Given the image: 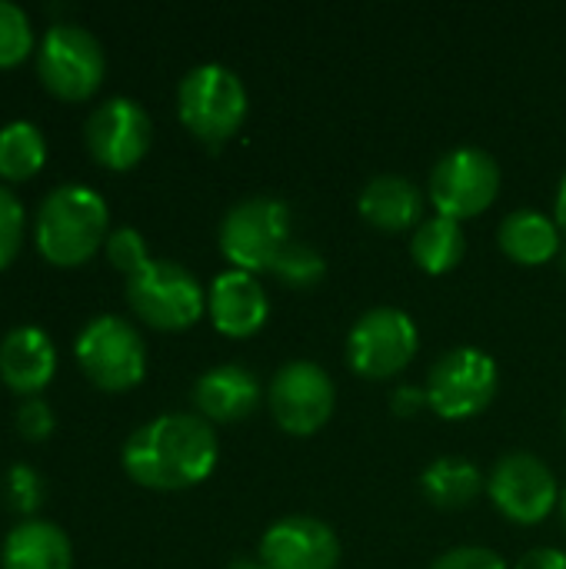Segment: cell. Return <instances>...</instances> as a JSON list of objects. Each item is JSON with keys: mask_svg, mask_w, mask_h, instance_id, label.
<instances>
[{"mask_svg": "<svg viewBox=\"0 0 566 569\" xmlns=\"http://www.w3.org/2000/svg\"><path fill=\"white\" fill-rule=\"evenodd\" d=\"M264 400V387L254 370L240 363H220L197 377L193 383V407L197 417L207 423H237L250 417Z\"/></svg>", "mask_w": 566, "mask_h": 569, "instance_id": "cell-17", "label": "cell"}, {"mask_svg": "<svg viewBox=\"0 0 566 569\" xmlns=\"http://www.w3.org/2000/svg\"><path fill=\"white\" fill-rule=\"evenodd\" d=\"M500 193V163L490 150L464 143L447 150L430 170V203L440 217L470 220Z\"/></svg>", "mask_w": 566, "mask_h": 569, "instance_id": "cell-10", "label": "cell"}, {"mask_svg": "<svg viewBox=\"0 0 566 569\" xmlns=\"http://www.w3.org/2000/svg\"><path fill=\"white\" fill-rule=\"evenodd\" d=\"M47 163V140L33 120H10L0 127V180L27 183Z\"/></svg>", "mask_w": 566, "mask_h": 569, "instance_id": "cell-23", "label": "cell"}, {"mask_svg": "<svg viewBox=\"0 0 566 569\" xmlns=\"http://www.w3.org/2000/svg\"><path fill=\"white\" fill-rule=\"evenodd\" d=\"M247 107L244 80L224 63H200L187 70L177 87V113L183 127L210 147H220L240 130Z\"/></svg>", "mask_w": 566, "mask_h": 569, "instance_id": "cell-3", "label": "cell"}, {"mask_svg": "<svg viewBox=\"0 0 566 569\" xmlns=\"http://www.w3.org/2000/svg\"><path fill=\"white\" fill-rule=\"evenodd\" d=\"M30 53H37V37L27 10L0 0V70L20 67Z\"/></svg>", "mask_w": 566, "mask_h": 569, "instance_id": "cell-24", "label": "cell"}, {"mask_svg": "<svg viewBox=\"0 0 566 569\" xmlns=\"http://www.w3.org/2000/svg\"><path fill=\"white\" fill-rule=\"evenodd\" d=\"M37 77L40 83L67 103L90 100L107 73V57L100 40L80 23H53L37 43Z\"/></svg>", "mask_w": 566, "mask_h": 569, "instance_id": "cell-6", "label": "cell"}, {"mask_svg": "<svg viewBox=\"0 0 566 569\" xmlns=\"http://www.w3.org/2000/svg\"><path fill=\"white\" fill-rule=\"evenodd\" d=\"M560 260H564V270H566V243H564V250H560Z\"/></svg>", "mask_w": 566, "mask_h": 569, "instance_id": "cell-36", "label": "cell"}, {"mask_svg": "<svg viewBox=\"0 0 566 569\" xmlns=\"http://www.w3.org/2000/svg\"><path fill=\"white\" fill-rule=\"evenodd\" d=\"M420 347L414 317L400 307H370L347 333V363L364 380H390L404 373Z\"/></svg>", "mask_w": 566, "mask_h": 569, "instance_id": "cell-8", "label": "cell"}, {"mask_svg": "<svg viewBox=\"0 0 566 569\" xmlns=\"http://www.w3.org/2000/svg\"><path fill=\"white\" fill-rule=\"evenodd\" d=\"M554 220H557V227L566 233V170L564 177H560V183H557V200H554Z\"/></svg>", "mask_w": 566, "mask_h": 569, "instance_id": "cell-33", "label": "cell"}, {"mask_svg": "<svg viewBox=\"0 0 566 569\" xmlns=\"http://www.w3.org/2000/svg\"><path fill=\"white\" fill-rule=\"evenodd\" d=\"M257 557L267 569H337L340 540L330 523L294 513L264 530Z\"/></svg>", "mask_w": 566, "mask_h": 569, "instance_id": "cell-14", "label": "cell"}, {"mask_svg": "<svg viewBox=\"0 0 566 569\" xmlns=\"http://www.w3.org/2000/svg\"><path fill=\"white\" fill-rule=\"evenodd\" d=\"M514 569H566V553L557 547H537L527 550Z\"/></svg>", "mask_w": 566, "mask_h": 569, "instance_id": "cell-32", "label": "cell"}, {"mask_svg": "<svg viewBox=\"0 0 566 569\" xmlns=\"http://www.w3.org/2000/svg\"><path fill=\"white\" fill-rule=\"evenodd\" d=\"M80 373L103 393H127L147 373V347L137 327L117 313H100L83 323L73 343Z\"/></svg>", "mask_w": 566, "mask_h": 569, "instance_id": "cell-5", "label": "cell"}, {"mask_svg": "<svg viewBox=\"0 0 566 569\" xmlns=\"http://www.w3.org/2000/svg\"><path fill=\"white\" fill-rule=\"evenodd\" d=\"M564 433H566V413H564Z\"/></svg>", "mask_w": 566, "mask_h": 569, "instance_id": "cell-37", "label": "cell"}, {"mask_svg": "<svg viewBox=\"0 0 566 569\" xmlns=\"http://www.w3.org/2000/svg\"><path fill=\"white\" fill-rule=\"evenodd\" d=\"M3 503H7V510L33 520V513L43 503V480L30 463H13L3 473Z\"/></svg>", "mask_w": 566, "mask_h": 569, "instance_id": "cell-26", "label": "cell"}, {"mask_svg": "<svg viewBox=\"0 0 566 569\" xmlns=\"http://www.w3.org/2000/svg\"><path fill=\"white\" fill-rule=\"evenodd\" d=\"M487 493L494 507L520 527H534L560 507V483L554 470L527 450L504 453L494 463Z\"/></svg>", "mask_w": 566, "mask_h": 569, "instance_id": "cell-11", "label": "cell"}, {"mask_svg": "<svg viewBox=\"0 0 566 569\" xmlns=\"http://www.w3.org/2000/svg\"><path fill=\"white\" fill-rule=\"evenodd\" d=\"M220 253L234 263V270L264 273L274 270L284 247L294 240L290 207L277 197H244L220 220Z\"/></svg>", "mask_w": 566, "mask_h": 569, "instance_id": "cell-4", "label": "cell"}, {"mask_svg": "<svg viewBox=\"0 0 566 569\" xmlns=\"http://www.w3.org/2000/svg\"><path fill=\"white\" fill-rule=\"evenodd\" d=\"M464 250H467L464 227L450 217H440V213L424 217L410 237V257L430 277L450 273L464 260Z\"/></svg>", "mask_w": 566, "mask_h": 569, "instance_id": "cell-22", "label": "cell"}, {"mask_svg": "<svg viewBox=\"0 0 566 569\" xmlns=\"http://www.w3.org/2000/svg\"><path fill=\"white\" fill-rule=\"evenodd\" d=\"M430 569H510L507 560L487 547H454L447 553H440Z\"/></svg>", "mask_w": 566, "mask_h": 569, "instance_id": "cell-30", "label": "cell"}, {"mask_svg": "<svg viewBox=\"0 0 566 569\" xmlns=\"http://www.w3.org/2000/svg\"><path fill=\"white\" fill-rule=\"evenodd\" d=\"M110 237V207L87 183H60L53 187L33 220L37 253L60 270L83 267L97 257V250Z\"/></svg>", "mask_w": 566, "mask_h": 569, "instance_id": "cell-2", "label": "cell"}, {"mask_svg": "<svg viewBox=\"0 0 566 569\" xmlns=\"http://www.w3.org/2000/svg\"><path fill=\"white\" fill-rule=\"evenodd\" d=\"M557 510H560V517H564V527H566V487H564V493H560V507H557Z\"/></svg>", "mask_w": 566, "mask_h": 569, "instance_id": "cell-35", "label": "cell"}, {"mask_svg": "<svg viewBox=\"0 0 566 569\" xmlns=\"http://www.w3.org/2000/svg\"><path fill=\"white\" fill-rule=\"evenodd\" d=\"M280 283L294 287V290H310L317 287L324 277H327V260L310 247V243H300V240H290L284 247V253L277 257L274 270H270Z\"/></svg>", "mask_w": 566, "mask_h": 569, "instance_id": "cell-25", "label": "cell"}, {"mask_svg": "<svg viewBox=\"0 0 566 569\" xmlns=\"http://www.w3.org/2000/svg\"><path fill=\"white\" fill-rule=\"evenodd\" d=\"M53 427H57V420H53V410H50L47 400L30 397V400H23V403L17 407V433H20L23 440L43 443V440L53 437Z\"/></svg>", "mask_w": 566, "mask_h": 569, "instance_id": "cell-29", "label": "cell"}, {"mask_svg": "<svg viewBox=\"0 0 566 569\" xmlns=\"http://www.w3.org/2000/svg\"><path fill=\"white\" fill-rule=\"evenodd\" d=\"M83 143H87V153L103 170L123 173V170H133L147 157L153 143V120L137 100L110 97L87 117Z\"/></svg>", "mask_w": 566, "mask_h": 569, "instance_id": "cell-13", "label": "cell"}, {"mask_svg": "<svg viewBox=\"0 0 566 569\" xmlns=\"http://www.w3.org/2000/svg\"><path fill=\"white\" fill-rule=\"evenodd\" d=\"M497 243L500 250L524 267H540L550 263L554 257H560L564 250V230L557 227L554 217L540 213V210H514L500 220L497 230Z\"/></svg>", "mask_w": 566, "mask_h": 569, "instance_id": "cell-20", "label": "cell"}, {"mask_svg": "<svg viewBox=\"0 0 566 569\" xmlns=\"http://www.w3.org/2000/svg\"><path fill=\"white\" fill-rule=\"evenodd\" d=\"M130 310L153 330H187L207 310V290L177 260H150L143 270L127 277Z\"/></svg>", "mask_w": 566, "mask_h": 569, "instance_id": "cell-7", "label": "cell"}, {"mask_svg": "<svg viewBox=\"0 0 566 569\" xmlns=\"http://www.w3.org/2000/svg\"><path fill=\"white\" fill-rule=\"evenodd\" d=\"M103 253L110 260L113 270H120L123 277H133L137 270H143L153 257L147 250V240L137 227H117L110 230L107 243H103Z\"/></svg>", "mask_w": 566, "mask_h": 569, "instance_id": "cell-27", "label": "cell"}, {"mask_svg": "<svg viewBox=\"0 0 566 569\" xmlns=\"http://www.w3.org/2000/svg\"><path fill=\"white\" fill-rule=\"evenodd\" d=\"M424 407H430V400H427V387H410V383H404V387H397V390H394V413H400V417H414V413H420Z\"/></svg>", "mask_w": 566, "mask_h": 569, "instance_id": "cell-31", "label": "cell"}, {"mask_svg": "<svg viewBox=\"0 0 566 569\" xmlns=\"http://www.w3.org/2000/svg\"><path fill=\"white\" fill-rule=\"evenodd\" d=\"M57 373V347L40 327H13L0 340V380L13 397H40Z\"/></svg>", "mask_w": 566, "mask_h": 569, "instance_id": "cell-16", "label": "cell"}, {"mask_svg": "<svg viewBox=\"0 0 566 569\" xmlns=\"http://www.w3.org/2000/svg\"><path fill=\"white\" fill-rule=\"evenodd\" d=\"M207 313L210 323L234 340L254 337L267 317H270V297L264 290V283L257 280V273L247 270H224L214 277L210 290H207Z\"/></svg>", "mask_w": 566, "mask_h": 569, "instance_id": "cell-15", "label": "cell"}, {"mask_svg": "<svg viewBox=\"0 0 566 569\" xmlns=\"http://www.w3.org/2000/svg\"><path fill=\"white\" fill-rule=\"evenodd\" d=\"M360 217L377 230H407L424 220V190L400 173H377L357 197Z\"/></svg>", "mask_w": 566, "mask_h": 569, "instance_id": "cell-18", "label": "cell"}, {"mask_svg": "<svg viewBox=\"0 0 566 569\" xmlns=\"http://www.w3.org/2000/svg\"><path fill=\"white\" fill-rule=\"evenodd\" d=\"M267 403H270V417L284 433L310 437L330 420L337 403V387L320 363L290 360L274 373Z\"/></svg>", "mask_w": 566, "mask_h": 569, "instance_id": "cell-12", "label": "cell"}, {"mask_svg": "<svg viewBox=\"0 0 566 569\" xmlns=\"http://www.w3.org/2000/svg\"><path fill=\"white\" fill-rule=\"evenodd\" d=\"M227 569H267L264 567V560L260 557H234Z\"/></svg>", "mask_w": 566, "mask_h": 569, "instance_id": "cell-34", "label": "cell"}, {"mask_svg": "<svg viewBox=\"0 0 566 569\" xmlns=\"http://www.w3.org/2000/svg\"><path fill=\"white\" fill-rule=\"evenodd\" d=\"M217 457V430L203 417L160 413L127 437L120 463L137 487L177 493L203 483L214 473Z\"/></svg>", "mask_w": 566, "mask_h": 569, "instance_id": "cell-1", "label": "cell"}, {"mask_svg": "<svg viewBox=\"0 0 566 569\" xmlns=\"http://www.w3.org/2000/svg\"><path fill=\"white\" fill-rule=\"evenodd\" d=\"M23 227H27L23 203L10 187L0 183V270H7L17 260L23 247Z\"/></svg>", "mask_w": 566, "mask_h": 569, "instance_id": "cell-28", "label": "cell"}, {"mask_svg": "<svg viewBox=\"0 0 566 569\" xmlns=\"http://www.w3.org/2000/svg\"><path fill=\"white\" fill-rule=\"evenodd\" d=\"M487 480L480 467L467 457H437L420 473V490L437 510H464L484 493Z\"/></svg>", "mask_w": 566, "mask_h": 569, "instance_id": "cell-21", "label": "cell"}, {"mask_svg": "<svg viewBox=\"0 0 566 569\" xmlns=\"http://www.w3.org/2000/svg\"><path fill=\"white\" fill-rule=\"evenodd\" d=\"M430 410L444 420H470L484 413L500 387V373L490 353L477 347H454L437 357L427 373Z\"/></svg>", "mask_w": 566, "mask_h": 569, "instance_id": "cell-9", "label": "cell"}, {"mask_svg": "<svg viewBox=\"0 0 566 569\" xmlns=\"http://www.w3.org/2000/svg\"><path fill=\"white\" fill-rule=\"evenodd\" d=\"M0 569H73L70 537L50 520H23L3 540Z\"/></svg>", "mask_w": 566, "mask_h": 569, "instance_id": "cell-19", "label": "cell"}]
</instances>
